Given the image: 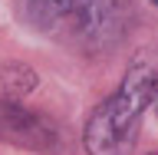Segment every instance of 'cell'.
<instances>
[{"mask_svg":"<svg viewBox=\"0 0 158 155\" xmlns=\"http://www.w3.org/2000/svg\"><path fill=\"white\" fill-rule=\"evenodd\" d=\"M152 3H158V0H152Z\"/></svg>","mask_w":158,"mask_h":155,"instance_id":"obj_5","label":"cell"},{"mask_svg":"<svg viewBox=\"0 0 158 155\" xmlns=\"http://www.w3.org/2000/svg\"><path fill=\"white\" fill-rule=\"evenodd\" d=\"M56 126L49 119L30 112V109H20L17 102H0V142H10V145H23V149H56Z\"/></svg>","mask_w":158,"mask_h":155,"instance_id":"obj_3","label":"cell"},{"mask_svg":"<svg viewBox=\"0 0 158 155\" xmlns=\"http://www.w3.org/2000/svg\"><path fill=\"white\" fill-rule=\"evenodd\" d=\"M158 89V50H138L125 69L122 86L89 116L82 142L89 155H132L138 142L142 116Z\"/></svg>","mask_w":158,"mask_h":155,"instance_id":"obj_1","label":"cell"},{"mask_svg":"<svg viewBox=\"0 0 158 155\" xmlns=\"http://www.w3.org/2000/svg\"><path fill=\"white\" fill-rule=\"evenodd\" d=\"M30 20L43 33L82 53L112 46L132 13V0H27Z\"/></svg>","mask_w":158,"mask_h":155,"instance_id":"obj_2","label":"cell"},{"mask_svg":"<svg viewBox=\"0 0 158 155\" xmlns=\"http://www.w3.org/2000/svg\"><path fill=\"white\" fill-rule=\"evenodd\" d=\"M0 79H3V89H7V96L13 99V102L30 96V93L36 89V73H33L27 63H7V66L0 69Z\"/></svg>","mask_w":158,"mask_h":155,"instance_id":"obj_4","label":"cell"}]
</instances>
